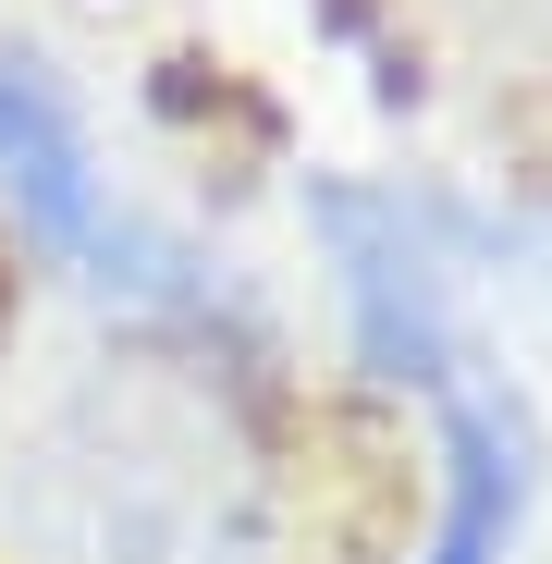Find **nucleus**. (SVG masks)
Segmentation results:
<instances>
[{
    "label": "nucleus",
    "mask_w": 552,
    "mask_h": 564,
    "mask_svg": "<svg viewBox=\"0 0 552 564\" xmlns=\"http://www.w3.org/2000/svg\"><path fill=\"white\" fill-rule=\"evenodd\" d=\"M320 246H332V295L344 332L381 381H454V270H442V221L405 184H320L307 197Z\"/></svg>",
    "instance_id": "obj_2"
},
{
    "label": "nucleus",
    "mask_w": 552,
    "mask_h": 564,
    "mask_svg": "<svg viewBox=\"0 0 552 564\" xmlns=\"http://www.w3.org/2000/svg\"><path fill=\"white\" fill-rule=\"evenodd\" d=\"M516 540H528V417L442 381V516L418 564H516Z\"/></svg>",
    "instance_id": "obj_4"
},
{
    "label": "nucleus",
    "mask_w": 552,
    "mask_h": 564,
    "mask_svg": "<svg viewBox=\"0 0 552 564\" xmlns=\"http://www.w3.org/2000/svg\"><path fill=\"white\" fill-rule=\"evenodd\" d=\"M0 209H13L50 258H86L99 282H111V258H148V246L99 209V160H86L62 86H50L37 62H13V50H0Z\"/></svg>",
    "instance_id": "obj_3"
},
{
    "label": "nucleus",
    "mask_w": 552,
    "mask_h": 564,
    "mask_svg": "<svg viewBox=\"0 0 552 564\" xmlns=\"http://www.w3.org/2000/svg\"><path fill=\"white\" fill-rule=\"evenodd\" d=\"M13 564H283V466L197 332H86L0 417Z\"/></svg>",
    "instance_id": "obj_1"
}]
</instances>
